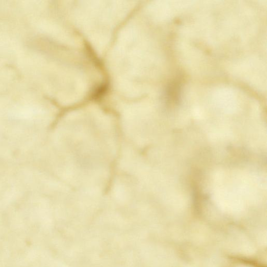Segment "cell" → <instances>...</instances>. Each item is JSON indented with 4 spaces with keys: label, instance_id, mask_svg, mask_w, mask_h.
I'll return each mask as SVG.
<instances>
[{
    "label": "cell",
    "instance_id": "1",
    "mask_svg": "<svg viewBox=\"0 0 267 267\" xmlns=\"http://www.w3.org/2000/svg\"><path fill=\"white\" fill-rule=\"evenodd\" d=\"M181 92L182 84L180 81L176 79L170 82L165 92V98L169 104L175 105L179 103Z\"/></svg>",
    "mask_w": 267,
    "mask_h": 267
}]
</instances>
